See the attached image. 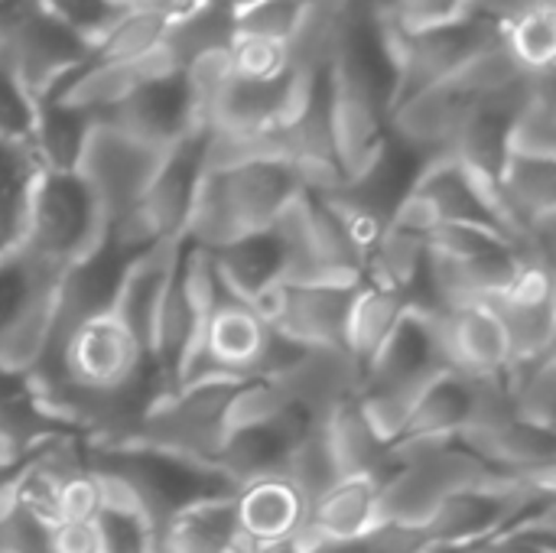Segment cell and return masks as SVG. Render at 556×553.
<instances>
[{
	"instance_id": "obj_1",
	"label": "cell",
	"mask_w": 556,
	"mask_h": 553,
	"mask_svg": "<svg viewBox=\"0 0 556 553\" xmlns=\"http://www.w3.org/2000/svg\"><path fill=\"white\" fill-rule=\"evenodd\" d=\"M303 192L296 169L277 156H254L225 169H202L186 241L215 251L244 235L274 228L283 209Z\"/></svg>"
},
{
	"instance_id": "obj_2",
	"label": "cell",
	"mask_w": 556,
	"mask_h": 553,
	"mask_svg": "<svg viewBox=\"0 0 556 553\" xmlns=\"http://www.w3.org/2000/svg\"><path fill=\"white\" fill-rule=\"evenodd\" d=\"M446 372L437 313L407 310L388 342L362 368L358 404L375 433L384 443H394L420 394Z\"/></svg>"
},
{
	"instance_id": "obj_3",
	"label": "cell",
	"mask_w": 556,
	"mask_h": 553,
	"mask_svg": "<svg viewBox=\"0 0 556 553\" xmlns=\"http://www.w3.org/2000/svg\"><path fill=\"white\" fill-rule=\"evenodd\" d=\"M85 466L98 476L121 482L153 535H160L169 525V518H176L182 508L195 502L235 495V486L215 466H202L143 443H127V447L85 443Z\"/></svg>"
},
{
	"instance_id": "obj_4",
	"label": "cell",
	"mask_w": 556,
	"mask_h": 553,
	"mask_svg": "<svg viewBox=\"0 0 556 553\" xmlns=\"http://www.w3.org/2000/svg\"><path fill=\"white\" fill-rule=\"evenodd\" d=\"M104 231L108 218L78 173H36L20 248H26L42 264L62 271L72 261L85 257L104 238Z\"/></svg>"
},
{
	"instance_id": "obj_5",
	"label": "cell",
	"mask_w": 556,
	"mask_h": 553,
	"mask_svg": "<svg viewBox=\"0 0 556 553\" xmlns=\"http://www.w3.org/2000/svg\"><path fill=\"white\" fill-rule=\"evenodd\" d=\"M91 46L68 33L39 0H10L0 10V62L33 101L59 91L88 59Z\"/></svg>"
},
{
	"instance_id": "obj_6",
	"label": "cell",
	"mask_w": 556,
	"mask_h": 553,
	"mask_svg": "<svg viewBox=\"0 0 556 553\" xmlns=\"http://www.w3.org/2000/svg\"><path fill=\"white\" fill-rule=\"evenodd\" d=\"M59 271L13 248L0 257V368L29 372L49 342Z\"/></svg>"
},
{
	"instance_id": "obj_7",
	"label": "cell",
	"mask_w": 556,
	"mask_h": 553,
	"mask_svg": "<svg viewBox=\"0 0 556 553\" xmlns=\"http://www.w3.org/2000/svg\"><path fill=\"white\" fill-rule=\"evenodd\" d=\"M391 225H401L424 238L443 225H479V228H492V231L505 235L515 244V238L498 212L495 192L485 189L450 153L433 156L420 166V173H417L410 192L404 196Z\"/></svg>"
},
{
	"instance_id": "obj_8",
	"label": "cell",
	"mask_w": 556,
	"mask_h": 553,
	"mask_svg": "<svg viewBox=\"0 0 556 553\" xmlns=\"http://www.w3.org/2000/svg\"><path fill=\"white\" fill-rule=\"evenodd\" d=\"M235 388L238 381L231 378H208L163 394L143 417L137 443L215 466L218 447L225 440V407Z\"/></svg>"
},
{
	"instance_id": "obj_9",
	"label": "cell",
	"mask_w": 556,
	"mask_h": 553,
	"mask_svg": "<svg viewBox=\"0 0 556 553\" xmlns=\"http://www.w3.org/2000/svg\"><path fill=\"white\" fill-rule=\"evenodd\" d=\"M267 342H270V326L261 319L254 303H244L222 287L215 306L208 310L199 329V342L176 388L208 378H231V381L254 378L267 355Z\"/></svg>"
},
{
	"instance_id": "obj_10",
	"label": "cell",
	"mask_w": 556,
	"mask_h": 553,
	"mask_svg": "<svg viewBox=\"0 0 556 553\" xmlns=\"http://www.w3.org/2000/svg\"><path fill=\"white\" fill-rule=\"evenodd\" d=\"M166 153L169 150L150 147L104 121H94L85 137L75 173L88 183L111 225L140 202Z\"/></svg>"
},
{
	"instance_id": "obj_11",
	"label": "cell",
	"mask_w": 556,
	"mask_h": 553,
	"mask_svg": "<svg viewBox=\"0 0 556 553\" xmlns=\"http://www.w3.org/2000/svg\"><path fill=\"white\" fill-rule=\"evenodd\" d=\"M134 254H127L108 231L104 238L78 261H72L68 267L59 271L55 280V297H52V326H49V342L46 352L36 365H46L55 359L59 345L65 342V336L81 326L91 316L111 313L121 280L130 267Z\"/></svg>"
},
{
	"instance_id": "obj_12",
	"label": "cell",
	"mask_w": 556,
	"mask_h": 553,
	"mask_svg": "<svg viewBox=\"0 0 556 553\" xmlns=\"http://www.w3.org/2000/svg\"><path fill=\"white\" fill-rule=\"evenodd\" d=\"M502 36H505V29L482 16H463L456 23L401 33L397 55H394V68H397L394 104L414 91L443 85L446 78H453L459 72L463 62H469L485 46L498 42Z\"/></svg>"
},
{
	"instance_id": "obj_13",
	"label": "cell",
	"mask_w": 556,
	"mask_h": 553,
	"mask_svg": "<svg viewBox=\"0 0 556 553\" xmlns=\"http://www.w3.org/2000/svg\"><path fill=\"white\" fill-rule=\"evenodd\" d=\"M147 362L150 355L134 339V332L114 313H101L75 326L52 362L33 368H59V375L75 388L108 391L130 381Z\"/></svg>"
},
{
	"instance_id": "obj_14",
	"label": "cell",
	"mask_w": 556,
	"mask_h": 553,
	"mask_svg": "<svg viewBox=\"0 0 556 553\" xmlns=\"http://www.w3.org/2000/svg\"><path fill=\"white\" fill-rule=\"evenodd\" d=\"M358 284H296L277 280L254 300L261 319L303 349L342 345L349 306Z\"/></svg>"
},
{
	"instance_id": "obj_15",
	"label": "cell",
	"mask_w": 556,
	"mask_h": 553,
	"mask_svg": "<svg viewBox=\"0 0 556 553\" xmlns=\"http://www.w3.org/2000/svg\"><path fill=\"white\" fill-rule=\"evenodd\" d=\"M98 121L160 150H169L205 127L182 72L140 81L117 108H111Z\"/></svg>"
},
{
	"instance_id": "obj_16",
	"label": "cell",
	"mask_w": 556,
	"mask_h": 553,
	"mask_svg": "<svg viewBox=\"0 0 556 553\" xmlns=\"http://www.w3.org/2000/svg\"><path fill=\"white\" fill-rule=\"evenodd\" d=\"M309 515V502L300 489L283 476H261L235 489V521L238 544L235 548H283L296 544Z\"/></svg>"
},
{
	"instance_id": "obj_17",
	"label": "cell",
	"mask_w": 556,
	"mask_h": 553,
	"mask_svg": "<svg viewBox=\"0 0 556 553\" xmlns=\"http://www.w3.org/2000/svg\"><path fill=\"white\" fill-rule=\"evenodd\" d=\"M440 342L450 372L463 378L505 375L511 365V342L492 303H463L437 313Z\"/></svg>"
},
{
	"instance_id": "obj_18",
	"label": "cell",
	"mask_w": 556,
	"mask_h": 553,
	"mask_svg": "<svg viewBox=\"0 0 556 553\" xmlns=\"http://www.w3.org/2000/svg\"><path fill=\"white\" fill-rule=\"evenodd\" d=\"M456 440L505 479H554L556 433L547 427L508 417L498 424L469 427Z\"/></svg>"
},
{
	"instance_id": "obj_19",
	"label": "cell",
	"mask_w": 556,
	"mask_h": 553,
	"mask_svg": "<svg viewBox=\"0 0 556 553\" xmlns=\"http://www.w3.org/2000/svg\"><path fill=\"white\" fill-rule=\"evenodd\" d=\"M280 391L296 404L313 424H323L339 404L358 394L362 368L342 345L303 349L280 375H274Z\"/></svg>"
},
{
	"instance_id": "obj_20",
	"label": "cell",
	"mask_w": 556,
	"mask_h": 553,
	"mask_svg": "<svg viewBox=\"0 0 556 553\" xmlns=\"http://www.w3.org/2000/svg\"><path fill=\"white\" fill-rule=\"evenodd\" d=\"M469 108L472 101L443 81V85L414 91L404 101H397L388 117V134L427 163L433 156L450 153V143L459 124L466 121Z\"/></svg>"
},
{
	"instance_id": "obj_21",
	"label": "cell",
	"mask_w": 556,
	"mask_h": 553,
	"mask_svg": "<svg viewBox=\"0 0 556 553\" xmlns=\"http://www.w3.org/2000/svg\"><path fill=\"white\" fill-rule=\"evenodd\" d=\"M381 476L336 479L313 505L296 541L300 553L319 544H345L381 521Z\"/></svg>"
},
{
	"instance_id": "obj_22",
	"label": "cell",
	"mask_w": 556,
	"mask_h": 553,
	"mask_svg": "<svg viewBox=\"0 0 556 553\" xmlns=\"http://www.w3.org/2000/svg\"><path fill=\"white\" fill-rule=\"evenodd\" d=\"M498 212L521 244L544 225H556V160L508 153L495 179Z\"/></svg>"
},
{
	"instance_id": "obj_23",
	"label": "cell",
	"mask_w": 556,
	"mask_h": 553,
	"mask_svg": "<svg viewBox=\"0 0 556 553\" xmlns=\"http://www.w3.org/2000/svg\"><path fill=\"white\" fill-rule=\"evenodd\" d=\"M472 407H476V388L472 378H463L456 372L440 375L414 404L404 430L397 433V440L391 443V453L397 450H410V447H424V443H440V440H456L469 420H472Z\"/></svg>"
},
{
	"instance_id": "obj_24",
	"label": "cell",
	"mask_w": 556,
	"mask_h": 553,
	"mask_svg": "<svg viewBox=\"0 0 556 553\" xmlns=\"http://www.w3.org/2000/svg\"><path fill=\"white\" fill-rule=\"evenodd\" d=\"M179 244H182V238L160 241L150 251L137 254L121 280V290H117V300L111 310L134 332V339L143 345L147 355L153 352V323H156V310H160Z\"/></svg>"
},
{
	"instance_id": "obj_25",
	"label": "cell",
	"mask_w": 556,
	"mask_h": 553,
	"mask_svg": "<svg viewBox=\"0 0 556 553\" xmlns=\"http://www.w3.org/2000/svg\"><path fill=\"white\" fill-rule=\"evenodd\" d=\"M208 261L215 267L218 284L244 303H254L264 290H270L287 274V254L274 228L228 241L208 251Z\"/></svg>"
},
{
	"instance_id": "obj_26",
	"label": "cell",
	"mask_w": 556,
	"mask_h": 553,
	"mask_svg": "<svg viewBox=\"0 0 556 553\" xmlns=\"http://www.w3.org/2000/svg\"><path fill=\"white\" fill-rule=\"evenodd\" d=\"M319 427H323V437H326V447H329L339 479H349V476L388 479V473L394 469L391 443H384L375 433V427L368 424V417L358 404V394L349 398L345 404H339Z\"/></svg>"
},
{
	"instance_id": "obj_27",
	"label": "cell",
	"mask_w": 556,
	"mask_h": 553,
	"mask_svg": "<svg viewBox=\"0 0 556 553\" xmlns=\"http://www.w3.org/2000/svg\"><path fill=\"white\" fill-rule=\"evenodd\" d=\"M404 313H407L404 293H397L384 284H375L368 277L355 287L349 319H345L342 349L358 362V368H365L375 359V352L388 342V336L394 332V326L401 323Z\"/></svg>"
},
{
	"instance_id": "obj_28",
	"label": "cell",
	"mask_w": 556,
	"mask_h": 553,
	"mask_svg": "<svg viewBox=\"0 0 556 553\" xmlns=\"http://www.w3.org/2000/svg\"><path fill=\"white\" fill-rule=\"evenodd\" d=\"M235 42V7L231 0H199L192 10L169 16L163 33V55L176 72H182L195 55L212 49H228Z\"/></svg>"
},
{
	"instance_id": "obj_29",
	"label": "cell",
	"mask_w": 556,
	"mask_h": 553,
	"mask_svg": "<svg viewBox=\"0 0 556 553\" xmlns=\"http://www.w3.org/2000/svg\"><path fill=\"white\" fill-rule=\"evenodd\" d=\"M75 433L68 424H62L52 411H46L33 388L7 404H0V466L16 469L33 453H39L46 443Z\"/></svg>"
},
{
	"instance_id": "obj_30",
	"label": "cell",
	"mask_w": 556,
	"mask_h": 553,
	"mask_svg": "<svg viewBox=\"0 0 556 553\" xmlns=\"http://www.w3.org/2000/svg\"><path fill=\"white\" fill-rule=\"evenodd\" d=\"M91 124L94 121L85 111H75L59 101H39L33 134H29V147L39 166L55 169V173H75Z\"/></svg>"
},
{
	"instance_id": "obj_31",
	"label": "cell",
	"mask_w": 556,
	"mask_h": 553,
	"mask_svg": "<svg viewBox=\"0 0 556 553\" xmlns=\"http://www.w3.org/2000/svg\"><path fill=\"white\" fill-rule=\"evenodd\" d=\"M39 169L42 166L29 143L0 140V257L23 238L26 205Z\"/></svg>"
},
{
	"instance_id": "obj_32",
	"label": "cell",
	"mask_w": 556,
	"mask_h": 553,
	"mask_svg": "<svg viewBox=\"0 0 556 553\" xmlns=\"http://www.w3.org/2000/svg\"><path fill=\"white\" fill-rule=\"evenodd\" d=\"M556 85L554 68L534 72L531 98L508 124V153L556 160Z\"/></svg>"
},
{
	"instance_id": "obj_33",
	"label": "cell",
	"mask_w": 556,
	"mask_h": 553,
	"mask_svg": "<svg viewBox=\"0 0 556 553\" xmlns=\"http://www.w3.org/2000/svg\"><path fill=\"white\" fill-rule=\"evenodd\" d=\"M508 401L515 414L528 424L554 430L556 417V349L538 359L511 362L505 372Z\"/></svg>"
},
{
	"instance_id": "obj_34",
	"label": "cell",
	"mask_w": 556,
	"mask_h": 553,
	"mask_svg": "<svg viewBox=\"0 0 556 553\" xmlns=\"http://www.w3.org/2000/svg\"><path fill=\"white\" fill-rule=\"evenodd\" d=\"M166 23H169V16H163V13H150V10L124 13V16L114 23V29H111L98 46H91V52H88L85 65L137 62V59L150 55V52L163 42Z\"/></svg>"
},
{
	"instance_id": "obj_35",
	"label": "cell",
	"mask_w": 556,
	"mask_h": 553,
	"mask_svg": "<svg viewBox=\"0 0 556 553\" xmlns=\"http://www.w3.org/2000/svg\"><path fill=\"white\" fill-rule=\"evenodd\" d=\"M505 323L508 342H511V362L538 359L544 352H554L556 345V306L554 300L547 303H492Z\"/></svg>"
},
{
	"instance_id": "obj_36",
	"label": "cell",
	"mask_w": 556,
	"mask_h": 553,
	"mask_svg": "<svg viewBox=\"0 0 556 553\" xmlns=\"http://www.w3.org/2000/svg\"><path fill=\"white\" fill-rule=\"evenodd\" d=\"M505 46L518 59L525 72H544L554 68L556 59V7L534 10L521 16L518 23L505 26Z\"/></svg>"
},
{
	"instance_id": "obj_37",
	"label": "cell",
	"mask_w": 556,
	"mask_h": 553,
	"mask_svg": "<svg viewBox=\"0 0 556 553\" xmlns=\"http://www.w3.org/2000/svg\"><path fill=\"white\" fill-rule=\"evenodd\" d=\"M309 0H251L235 7V36H254L270 42H290Z\"/></svg>"
},
{
	"instance_id": "obj_38",
	"label": "cell",
	"mask_w": 556,
	"mask_h": 553,
	"mask_svg": "<svg viewBox=\"0 0 556 553\" xmlns=\"http://www.w3.org/2000/svg\"><path fill=\"white\" fill-rule=\"evenodd\" d=\"M283 476L300 489V495H303L309 505L339 479L319 424L293 447V453H290V460H287V466H283Z\"/></svg>"
},
{
	"instance_id": "obj_39",
	"label": "cell",
	"mask_w": 556,
	"mask_h": 553,
	"mask_svg": "<svg viewBox=\"0 0 556 553\" xmlns=\"http://www.w3.org/2000/svg\"><path fill=\"white\" fill-rule=\"evenodd\" d=\"M430 541L424 528L414 525H397V521H378L375 528H368L365 535H358L355 541L345 544H319L303 553H427Z\"/></svg>"
},
{
	"instance_id": "obj_40",
	"label": "cell",
	"mask_w": 556,
	"mask_h": 553,
	"mask_svg": "<svg viewBox=\"0 0 556 553\" xmlns=\"http://www.w3.org/2000/svg\"><path fill=\"white\" fill-rule=\"evenodd\" d=\"M68 33H75L81 42L98 46L114 23L124 16L111 0H39Z\"/></svg>"
},
{
	"instance_id": "obj_41",
	"label": "cell",
	"mask_w": 556,
	"mask_h": 553,
	"mask_svg": "<svg viewBox=\"0 0 556 553\" xmlns=\"http://www.w3.org/2000/svg\"><path fill=\"white\" fill-rule=\"evenodd\" d=\"M94 525V541L98 553H147L150 551V538L153 531L147 528V521L137 512L127 508H101Z\"/></svg>"
},
{
	"instance_id": "obj_42",
	"label": "cell",
	"mask_w": 556,
	"mask_h": 553,
	"mask_svg": "<svg viewBox=\"0 0 556 553\" xmlns=\"http://www.w3.org/2000/svg\"><path fill=\"white\" fill-rule=\"evenodd\" d=\"M554 521V508H544V512L528 515L518 525L505 528L498 538H492L489 544H482L472 553H556Z\"/></svg>"
},
{
	"instance_id": "obj_43",
	"label": "cell",
	"mask_w": 556,
	"mask_h": 553,
	"mask_svg": "<svg viewBox=\"0 0 556 553\" xmlns=\"http://www.w3.org/2000/svg\"><path fill=\"white\" fill-rule=\"evenodd\" d=\"M33 121H36V101H33V95L0 62V140L29 143Z\"/></svg>"
},
{
	"instance_id": "obj_44",
	"label": "cell",
	"mask_w": 556,
	"mask_h": 553,
	"mask_svg": "<svg viewBox=\"0 0 556 553\" xmlns=\"http://www.w3.org/2000/svg\"><path fill=\"white\" fill-rule=\"evenodd\" d=\"M228 52H231V72L238 78H277V75H283L290 68L283 42L254 39V36H235Z\"/></svg>"
},
{
	"instance_id": "obj_45",
	"label": "cell",
	"mask_w": 556,
	"mask_h": 553,
	"mask_svg": "<svg viewBox=\"0 0 556 553\" xmlns=\"http://www.w3.org/2000/svg\"><path fill=\"white\" fill-rule=\"evenodd\" d=\"M388 7L404 33H417L469 16L466 0H388Z\"/></svg>"
},
{
	"instance_id": "obj_46",
	"label": "cell",
	"mask_w": 556,
	"mask_h": 553,
	"mask_svg": "<svg viewBox=\"0 0 556 553\" xmlns=\"http://www.w3.org/2000/svg\"><path fill=\"white\" fill-rule=\"evenodd\" d=\"M101 486L91 476V469H78L72 473L62 486H59V521H85L91 525L101 512Z\"/></svg>"
},
{
	"instance_id": "obj_47",
	"label": "cell",
	"mask_w": 556,
	"mask_h": 553,
	"mask_svg": "<svg viewBox=\"0 0 556 553\" xmlns=\"http://www.w3.org/2000/svg\"><path fill=\"white\" fill-rule=\"evenodd\" d=\"M544 7H554V0H466L469 16H482L502 29L518 23L528 13H534V10H544Z\"/></svg>"
},
{
	"instance_id": "obj_48",
	"label": "cell",
	"mask_w": 556,
	"mask_h": 553,
	"mask_svg": "<svg viewBox=\"0 0 556 553\" xmlns=\"http://www.w3.org/2000/svg\"><path fill=\"white\" fill-rule=\"evenodd\" d=\"M49 553H98L94 525L85 521H59L46 531Z\"/></svg>"
},
{
	"instance_id": "obj_49",
	"label": "cell",
	"mask_w": 556,
	"mask_h": 553,
	"mask_svg": "<svg viewBox=\"0 0 556 553\" xmlns=\"http://www.w3.org/2000/svg\"><path fill=\"white\" fill-rule=\"evenodd\" d=\"M29 391V372H13V368H0V404L20 398Z\"/></svg>"
},
{
	"instance_id": "obj_50",
	"label": "cell",
	"mask_w": 556,
	"mask_h": 553,
	"mask_svg": "<svg viewBox=\"0 0 556 553\" xmlns=\"http://www.w3.org/2000/svg\"><path fill=\"white\" fill-rule=\"evenodd\" d=\"M427 553H463V551H450V548H430Z\"/></svg>"
},
{
	"instance_id": "obj_51",
	"label": "cell",
	"mask_w": 556,
	"mask_h": 553,
	"mask_svg": "<svg viewBox=\"0 0 556 553\" xmlns=\"http://www.w3.org/2000/svg\"><path fill=\"white\" fill-rule=\"evenodd\" d=\"M241 3H251V0H231V7H241Z\"/></svg>"
},
{
	"instance_id": "obj_52",
	"label": "cell",
	"mask_w": 556,
	"mask_h": 553,
	"mask_svg": "<svg viewBox=\"0 0 556 553\" xmlns=\"http://www.w3.org/2000/svg\"><path fill=\"white\" fill-rule=\"evenodd\" d=\"M7 3H10V0H0V10H3V7H7Z\"/></svg>"
}]
</instances>
